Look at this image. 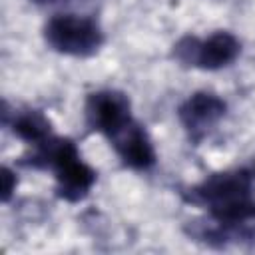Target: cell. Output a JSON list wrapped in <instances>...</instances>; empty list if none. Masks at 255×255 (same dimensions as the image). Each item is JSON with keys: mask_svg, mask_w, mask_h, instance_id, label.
Here are the masks:
<instances>
[{"mask_svg": "<svg viewBox=\"0 0 255 255\" xmlns=\"http://www.w3.org/2000/svg\"><path fill=\"white\" fill-rule=\"evenodd\" d=\"M173 58L187 68L199 70H221L237 60L241 54V42L227 30H217L207 38L183 36L173 44Z\"/></svg>", "mask_w": 255, "mask_h": 255, "instance_id": "4", "label": "cell"}, {"mask_svg": "<svg viewBox=\"0 0 255 255\" xmlns=\"http://www.w3.org/2000/svg\"><path fill=\"white\" fill-rule=\"evenodd\" d=\"M16 185H18V179H16V173L10 169V167H4L2 169V201L8 203L12 193L16 191Z\"/></svg>", "mask_w": 255, "mask_h": 255, "instance_id": "9", "label": "cell"}, {"mask_svg": "<svg viewBox=\"0 0 255 255\" xmlns=\"http://www.w3.org/2000/svg\"><path fill=\"white\" fill-rule=\"evenodd\" d=\"M12 128V133L26 141L28 145H38L46 141L50 135H54L50 120L40 110H20L14 112L12 122H8ZM6 124V126H8Z\"/></svg>", "mask_w": 255, "mask_h": 255, "instance_id": "8", "label": "cell"}, {"mask_svg": "<svg viewBox=\"0 0 255 255\" xmlns=\"http://www.w3.org/2000/svg\"><path fill=\"white\" fill-rule=\"evenodd\" d=\"M185 201L207 209L209 219L229 227H243L255 221L253 173L249 169H229L207 175L185 191Z\"/></svg>", "mask_w": 255, "mask_h": 255, "instance_id": "1", "label": "cell"}, {"mask_svg": "<svg viewBox=\"0 0 255 255\" xmlns=\"http://www.w3.org/2000/svg\"><path fill=\"white\" fill-rule=\"evenodd\" d=\"M84 116L86 124L106 137H110L114 131H118L124 124H128L133 118L129 98L118 90L92 92L86 98Z\"/></svg>", "mask_w": 255, "mask_h": 255, "instance_id": "5", "label": "cell"}, {"mask_svg": "<svg viewBox=\"0 0 255 255\" xmlns=\"http://www.w3.org/2000/svg\"><path fill=\"white\" fill-rule=\"evenodd\" d=\"M42 34L50 50L74 58L94 56L104 44L102 26L94 18L80 14L52 16L44 24Z\"/></svg>", "mask_w": 255, "mask_h": 255, "instance_id": "3", "label": "cell"}, {"mask_svg": "<svg viewBox=\"0 0 255 255\" xmlns=\"http://www.w3.org/2000/svg\"><path fill=\"white\" fill-rule=\"evenodd\" d=\"M249 171H251V173H253V177H255V163H253V167H251Z\"/></svg>", "mask_w": 255, "mask_h": 255, "instance_id": "11", "label": "cell"}, {"mask_svg": "<svg viewBox=\"0 0 255 255\" xmlns=\"http://www.w3.org/2000/svg\"><path fill=\"white\" fill-rule=\"evenodd\" d=\"M40 6H54V4H62V2H70V0H32Z\"/></svg>", "mask_w": 255, "mask_h": 255, "instance_id": "10", "label": "cell"}, {"mask_svg": "<svg viewBox=\"0 0 255 255\" xmlns=\"http://www.w3.org/2000/svg\"><path fill=\"white\" fill-rule=\"evenodd\" d=\"M227 104L213 92H195L177 108V118L193 143H199L223 118Z\"/></svg>", "mask_w": 255, "mask_h": 255, "instance_id": "6", "label": "cell"}, {"mask_svg": "<svg viewBox=\"0 0 255 255\" xmlns=\"http://www.w3.org/2000/svg\"><path fill=\"white\" fill-rule=\"evenodd\" d=\"M26 167L50 169L56 179V195L68 203L82 201L96 183V171L88 165L78 145L70 137L50 135L46 141L32 145V151L20 159Z\"/></svg>", "mask_w": 255, "mask_h": 255, "instance_id": "2", "label": "cell"}, {"mask_svg": "<svg viewBox=\"0 0 255 255\" xmlns=\"http://www.w3.org/2000/svg\"><path fill=\"white\" fill-rule=\"evenodd\" d=\"M108 141L114 147V151L118 153V157L122 159V163L131 169L145 171V169L153 167V163L157 159L151 137L147 135L145 128L135 118H131L118 131H114L108 137Z\"/></svg>", "mask_w": 255, "mask_h": 255, "instance_id": "7", "label": "cell"}]
</instances>
